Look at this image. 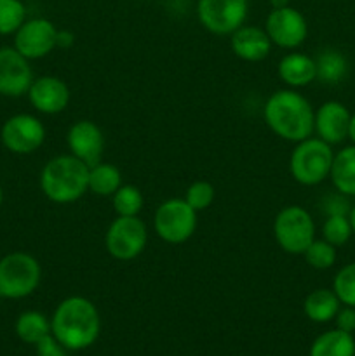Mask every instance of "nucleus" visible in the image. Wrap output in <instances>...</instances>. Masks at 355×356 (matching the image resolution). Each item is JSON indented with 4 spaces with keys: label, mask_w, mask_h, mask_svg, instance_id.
<instances>
[{
    "label": "nucleus",
    "mask_w": 355,
    "mask_h": 356,
    "mask_svg": "<svg viewBox=\"0 0 355 356\" xmlns=\"http://www.w3.org/2000/svg\"><path fill=\"white\" fill-rule=\"evenodd\" d=\"M348 138H350L352 143H354V145H355V113L352 115L350 125H348Z\"/></svg>",
    "instance_id": "f704fd0d"
},
{
    "label": "nucleus",
    "mask_w": 355,
    "mask_h": 356,
    "mask_svg": "<svg viewBox=\"0 0 355 356\" xmlns=\"http://www.w3.org/2000/svg\"><path fill=\"white\" fill-rule=\"evenodd\" d=\"M66 145L70 153L89 167L101 162L104 153L103 131L93 120H79L68 129Z\"/></svg>",
    "instance_id": "2eb2a0df"
},
{
    "label": "nucleus",
    "mask_w": 355,
    "mask_h": 356,
    "mask_svg": "<svg viewBox=\"0 0 355 356\" xmlns=\"http://www.w3.org/2000/svg\"><path fill=\"white\" fill-rule=\"evenodd\" d=\"M317 80L327 86L343 82L348 75V61L336 49H326L315 58Z\"/></svg>",
    "instance_id": "4be33fe9"
},
{
    "label": "nucleus",
    "mask_w": 355,
    "mask_h": 356,
    "mask_svg": "<svg viewBox=\"0 0 355 356\" xmlns=\"http://www.w3.org/2000/svg\"><path fill=\"white\" fill-rule=\"evenodd\" d=\"M354 235L348 216H327L322 225V238L331 245L341 247Z\"/></svg>",
    "instance_id": "cd10ccee"
},
{
    "label": "nucleus",
    "mask_w": 355,
    "mask_h": 356,
    "mask_svg": "<svg viewBox=\"0 0 355 356\" xmlns=\"http://www.w3.org/2000/svg\"><path fill=\"white\" fill-rule=\"evenodd\" d=\"M16 334L23 343L35 346L51 334V320L40 312H24L16 320Z\"/></svg>",
    "instance_id": "b1692460"
},
{
    "label": "nucleus",
    "mask_w": 355,
    "mask_h": 356,
    "mask_svg": "<svg viewBox=\"0 0 355 356\" xmlns=\"http://www.w3.org/2000/svg\"><path fill=\"white\" fill-rule=\"evenodd\" d=\"M352 113L340 101H326L315 111L313 132L327 145H340L348 138Z\"/></svg>",
    "instance_id": "dca6fc26"
},
{
    "label": "nucleus",
    "mask_w": 355,
    "mask_h": 356,
    "mask_svg": "<svg viewBox=\"0 0 355 356\" xmlns=\"http://www.w3.org/2000/svg\"><path fill=\"white\" fill-rule=\"evenodd\" d=\"M334 320H336V329L345 330L348 334L355 332V308H352V306L340 308Z\"/></svg>",
    "instance_id": "473e14b6"
},
{
    "label": "nucleus",
    "mask_w": 355,
    "mask_h": 356,
    "mask_svg": "<svg viewBox=\"0 0 355 356\" xmlns=\"http://www.w3.org/2000/svg\"><path fill=\"white\" fill-rule=\"evenodd\" d=\"M58 28L45 17L24 21L14 33V49L26 59H42L56 49Z\"/></svg>",
    "instance_id": "f8f14e48"
},
{
    "label": "nucleus",
    "mask_w": 355,
    "mask_h": 356,
    "mask_svg": "<svg viewBox=\"0 0 355 356\" xmlns=\"http://www.w3.org/2000/svg\"><path fill=\"white\" fill-rule=\"evenodd\" d=\"M75 44V35L68 30H58L56 35V49H70Z\"/></svg>",
    "instance_id": "72a5a7b5"
},
{
    "label": "nucleus",
    "mask_w": 355,
    "mask_h": 356,
    "mask_svg": "<svg viewBox=\"0 0 355 356\" xmlns=\"http://www.w3.org/2000/svg\"><path fill=\"white\" fill-rule=\"evenodd\" d=\"M122 186V172L117 165L101 160L89 167V191L97 197H111Z\"/></svg>",
    "instance_id": "5701e85b"
},
{
    "label": "nucleus",
    "mask_w": 355,
    "mask_h": 356,
    "mask_svg": "<svg viewBox=\"0 0 355 356\" xmlns=\"http://www.w3.org/2000/svg\"><path fill=\"white\" fill-rule=\"evenodd\" d=\"M348 219H350L352 232H354V235H355V207H352L350 212H348Z\"/></svg>",
    "instance_id": "e433bc0d"
},
{
    "label": "nucleus",
    "mask_w": 355,
    "mask_h": 356,
    "mask_svg": "<svg viewBox=\"0 0 355 356\" xmlns=\"http://www.w3.org/2000/svg\"><path fill=\"white\" fill-rule=\"evenodd\" d=\"M148 243V228L139 216H117L104 233V247L117 261H132L141 256Z\"/></svg>",
    "instance_id": "6e6552de"
},
{
    "label": "nucleus",
    "mask_w": 355,
    "mask_h": 356,
    "mask_svg": "<svg viewBox=\"0 0 355 356\" xmlns=\"http://www.w3.org/2000/svg\"><path fill=\"white\" fill-rule=\"evenodd\" d=\"M111 204H113V211L117 216H139L145 205V198L139 188L132 186V184H122L113 195H111Z\"/></svg>",
    "instance_id": "393cba45"
},
{
    "label": "nucleus",
    "mask_w": 355,
    "mask_h": 356,
    "mask_svg": "<svg viewBox=\"0 0 355 356\" xmlns=\"http://www.w3.org/2000/svg\"><path fill=\"white\" fill-rule=\"evenodd\" d=\"M26 21V7L21 0H0V35L16 33Z\"/></svg>",
    "instance_id": "a878e982"
},
{
    "label": "nucleus",
    "mask_w": 355,
    "mask_h": 356,
    "mask_svg": "<svg viewBox=\"0 0 355 356\" xmlns=\"http://www.w3.org/2000/svg\"><path fill=\"white\" fill-rule=\"evenodd\" d=\"M100 332V312L90 299L70 296L56 306L51 318V334L68 351H80L93 346Z\"/></svg>",
    "instance_id": "f257e3e1"
},
{
    "label": "nucleus",
    "mask_w": 355,
    "mask_h": 356,
    "mask_svg": "<svg viewBox=\"0 0 355 356\" xmlns=\"http://www.w3.org/2000/svg\"><path fill=\"white\" fill-rule=\"evenodd\" d=\"M355 341L352 334L334 329L320 334L310 348V356H354Z\"/></svg>",
    "instance_id": "412c9836"
},
{
    "label": "nucleus",
    "mask_w": 355,
    "mask_h": 356,
    "mask_svg": "<svg viewBox=\"0 0 355 356\" xmlns=\"http://www.w3.org/2000/svg\"><path fill=\"white\" fill-rule=\"evenodd\" d=\"M35 348H37V356H68V350L52 334L35 344Z\"/></svg>",
    "instance_id": "7c9ffc66"
},
{
    "label": "nucleus",
    "mask_w": 355,
    "mask_h": 356,
    "mask_svg": "<svg viewBox=\"0 0 355 356\" xmlns=\"http://www.w3.org/2000/svg\"><path fill=\"white\" fill-rule=\"evenodd\" d=\"M340 306L341 302L333 289H315L303 301V312L312 322L327 323L334 320Z\"/></svg>",
    "instance_id": "aec40b11"
},
{
    "label": "nucleus",
    "mask_w": 355,
    "mask_h": 356,
    "mask_svg": "<svg viewBox=\"0 0 355 356\" xmlns=\"http://www.w3.org/2000/svg\"><path fill=\"white\" fill-rule=\"evenodd\" d=\"M271 9H281V7L289 6V0H270Z\"/></svg>",
    "instance_id": "c9c22d12"
},
{
    "label": "nucleus",
    "mask_w": 355,
    "mask_h": 356,
    "mask_svg": "<svg viewBox=\"0 0 355 356\" xmlns=\"http://www.w3.org/2000/svg\"><path fill=\"white\" fill-rule=\"evenodd\" d=\"M40 278V263L31 254H7L0 259V298H28L38 289Z\"/></svg>",
    "instance_id": "39448f33"
},
{
    "label": "nucleus",
    "mask_w": 355,
    "mask_h": 356,
    "mask_svg": "<svg viewBox=\"0 0 355 356\" xmlns=\"http://www.w3.org/2000/svg\"><path fill=\"white\" fill-rule=\"evenodd\" d=\"M306 264L312 266L313 270H329L331 266H334L336 263V247L331 245L326 240H313L306 250L303 252Z\"/></svg>",
    "instance_id": "bb28decb"
},
{
    "label": "nucleus",
    "mask_w": 355,
    "mask_h": 356,
    "mask_svg": "<svg viewBox=\"0 0 355 356\" xmlns=\"http://www.w3.org/2000/svg\"><path fill=\"white\" fill-rule=\"evenodd\" d=\"M38 183L52 204H73L89 191V165L72 153L58 155L45 163Z\"/></svg>",
    "instance_id": "7ed1b4c3"
},
{
    "label": "nucleus",
    "mask_w": 355,
    "mask_h": 356,
    "mask_svg": "<svg viewBox=\"0 0 355 356\" xmlns=\"http://www.w3.org/2000/svg\"><path fill=\"white\" fill-rule=\"evenodd\" d=\"M265 31L274 45L285 51H294L306 40L308 24L298 9L285 6L270 10L265 23Z\"/></svg>",
    "instance_id": "9b49d317"
},
{
    "label": "nucleus",
    "mask_w": 355,
    "mask_h": 356,
    "mask_svg": "<svg viewBox=\"0 0 355 356\" xmlns=\"http://www.w3.org/2000/svg\"><path fill=\"white\" fill-rule=\"evenodd\" d=\"M249 0H198L197 16L214 35H232L246 23Z\"/></svg>",
    "instance_id": "1a4fd4ad"
},
{
    "label": "nucleus",
    "mask_w": 355,
    "mask_h": 356,
    "mask_svg": "<svg viewBox=\"0 0 355 356\" xmlns=\"http://www.w3.org/2000/svg\"><path fill=\"white\" fill-rule=\"evenodd\" d=\"M2 145L16 155H30L45 141V127L35 115L19 113L7 118L0 131Z\"/></svg>",
    "instance_id": "9d476101"
},
{
    "label": "nucleus",
    "mask_w": 355,
    "mask_h": 356,
    "mask_svg": "<svg viewBox=\"0 0 355 356\" xmlns=\"http://www.w3.org/2000/svg\"><path fill=\"white\" fill-rule=\"evenodd\" d=\"M278 79L289 87V89H299L306 87L317 80V65L315 59L310 58L303 52H287L278 61L277 66Z\"/></svg>",
    "instance_id": "a211bd4d"
},
{
    "label": "nucleus",
    "mask_w": 355,
    "mask_h": 356,
    "mask_svg": "<svg viewBox=\"0 0 355 356\" xmlns=\"http://www.w3.org/2000/svg\"><path fill=\"white\" fill-rule=\"evenodd\" d=\"M348 200L345 198V195L338 193V195H333V197H327L326 200H324L322 204V209L324 212H326V216H348V212H350V207H348Z\"/></svg>",
    "instance_id": "2f4dec72"
},
{
    "label": "nucleus",
    "mask_w": 355,
    "mask_h": 356,
    "mask_svg": "<svg viewBox=\"0 0 355 356\" xmlns=\"http://www.w3.org/2000/svg\"><path fill=\"white\" fill-rule=\"evenodd\" d=\"M263 118L275 136L296 145L313 134L315 110L303 94L287 87L268 96Z\"/></svg>",
    "instance_id": "f03ea898"
},
{
    "label": "nucleus",
    "mask_w": 355,
    "mask_h": 356,
    "mask_svg": "<svg viewBox=\"0 0 355 356\" xmlns=\"http://www.w3.org/2000/svg\"><path fill=\"white\" fill-rule=\"evenodd\" d=\"M333 291L341 305L355 308V263L345 264L333 280Z\"/></svg>",
    "instance_id": "c85d7f7f"
},
{
    "label": "nucleus",
    "mask_w": 355,
    "mask_h": 356,
    "mask_svg": "<svg viewBox=\"0 0 355 356\" xmlns=\"http://www.w3.org/2000/svg\"><path fill=\"white\" fill-rule=\"evenodd\" d=\"M30 104L44 115H58L70 104V89L65 80L54 75H42L33 79L26 92Z\"/></svg>",
    "instance_id": "4468645a"
},
{
    "label": "nucleus",
    "mask_w": 355,
    "mask_h": 356,
    "mask_svg": "<svg viewBox=\"0 0 355 356\" xmlns=\"http://www.w3.org/2000/svg\"><path fill=\"white\" fill-rule=\"evenodd\" d=\"M30 59L14 47H0V94L7 97H21L33 82Z\"/></svg>",
    "instance_id": "ddd939ff"
},
{
    "label": "nucleus",
    "mask_w": 355,
    "mask_h": 356,
    "mask_svg": "<svg viewBox=\"0 0 355 356\" xmlns=\"http://www.w3.org/2000/svg\"><path fill=\"white\" fill-rule=\"evenodd\" d=\"M333 159L334 152L331 145L310 136L296 143L289 156V172L296 183L303 186H315L329 177Z\"/></svg>",
    "instance_id": "20e7f679"
},
{
    "label": "nucleus",
    "mask_w": 355,
    "mask_h": 356,
    "mask_svg": "<svg viewBox=\"0 0 355 356\" xmlns=\"http://www.w3.org/2000/svg\"><path fill=\"white\" fill-rule=\"evenodd\" d=\"M214 198L216 190L207 181H195L187 188V193H184V202L197 212L211 207Z\"/></svg>",
    "instance_id": "c756f323"
},
{
    "label": "nucleus",
    "mask_w": 355,
    "mask_h": 356,
    "mask_svg": "<svg viewBox=\"0 0 355 356\" xmlns=\"http://www.w3.org/2000/svg\"><path fill=\"white\" fill-rule=\"evenodd\" d=\"M354 356H355V355H354Z\"/></svg>",
    "instance_id": "58836bf2"
},
{
    "label": "nucleus",
    "mask_w": 355,
    "mask_h": 356,
    "mask_svg": "<svg viewBox=\"0 0 355 356\" xmlns=\"http://www.w3.org/2000/svg\"><path fill=\"white\" fill-rule=\"evenodd\" d=\"M274 238L284 252L299 256L315 240V222L312 214L299 205H287L274 221Z\"/></svg>",
    "instance_id": "423d86ee"
},
{
    "label": "nucleus",
    "mask_w": 355,
    "mask_h": 356,
    "mask_svg": "<svg viewBox=\"0 0 355 356\" xmlns=\"http://www.w3.org/2000/svg\"><path fill=\"white\" fill-rule=\"evenodd\" d=\"M153 229L166 243L180 245L194 236L197 229V211H194L184 198H169L157 207Z\"/></svg>",
    "instance_id": "0eeeda50"
},
{
    "label": "nucleus",
    "mask_w": 355,
    "mask_h": 356,
    "mask_svg": "<svg viewBox=\"0 0 355 356\" xmlns=\"http://www.w3.org/2000/svg\"><path fill=\"white\" fill-rule=\"evenodd\" d=\"M329 177L338 193L355 197V145L334 153Z\"/></svg>",
    "instance_id": "6ab92c4d"
},
{
    "label": "nucleus",
    "mask_w": 355,
    "mask_h": 356,
    "mask_svg": "<svg viewBox=\"0 0 355 356\" xmlns=\"http://www.w3.org/2000/svg\"><path fill=\"white\" fill-rule=\"evenodd\" d=\"M3 202V191H2V186H0V205H2Z\"/></svg>",
    "instance_id": "4c0bfd02"
},
{
    "label": "nucleus",
    "mask_w": 355,
    "mask_h": 356,
    "mask_svg": "<svg viewBox=\"0 0 355 356\" xmlns=\"http://www.w3.org/2000/svg\"><path fill=\"white\" fill-rule=\"evenodd\" d=\"M271 40L267 31L258 26H242L230 35V47L239 59L246 63H260L270 56Z\"/></svg>",
    "instance_id": "f3484780"
}]
</instances>
